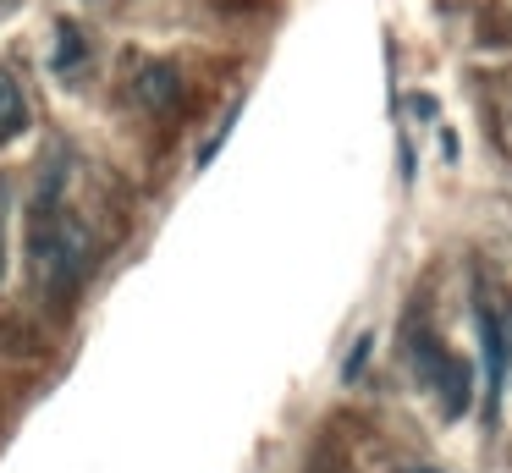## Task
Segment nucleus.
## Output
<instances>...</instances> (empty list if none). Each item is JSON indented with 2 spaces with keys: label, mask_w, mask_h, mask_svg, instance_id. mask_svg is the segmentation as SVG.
Segmentation results:
<instances>
[{
  "label": "nucleus",
  "mask_w": 512,
  "mask_h": 473,
  "mask_svg": "<svg viewBox=\"0 0 512 473\" xmlns=\"http://www.w3.org/2000/svg\"><path fill=\"white\" fill-rule=\"evenodd\" d=\"M94 264V237L72 209H56L34 231V281L50 292H72Z\"/></svg>",
  "instance_id": "f257e3e1"
},
{
  "label": "nucleus",
  "mask_w": 512,
  "mask_h": 473,
  "mask_svg": "<svg viewBox=\"0 0 512 473\" xmlns=\"http://www.w3.org/2000/svg\"><path fill=\"white\" fill-rule=\"evenodd\" d=\"M435 396H441L446 418H457L468 407V369L452 358V352H441V363H435Z\"/></svg>",
  "instance_id": "f03ea898"
},
{
  "label": "nucleus",
  "mask_w": 512,
  "mask_h": 473,
  "mask_svg": "<svg viewBox=\"0 0 512 473\" xmlns=\"http://www.w3.org/2000/svg\"><path fill=\"white\" fill-rule=\"evenodd\" d=\"M23 127H28V99L12 72H0V143H12Z\"/></svg>",
  "instance_id": "7ed1b4c3"
},
{
  "label": "nucleus",
  "mask_w": 512,
  "mask_h": 473,
  "mask_svg": "<svg viewBox=\"0 0 512 473\" xmlns=\"http://www.w3.org/2000/svg\"><path fill=\"white\" fill-rule=\"evenodd\" d=\"M138 94H144L149 105H166V99L177 94V72H171V66H149V72H144V88H138Z\"/></svg>",
  "instance_id": "20e7f679"
},
{
  "label": "nucleus",
  "mask_w": 512,
  "mask_h": 473,
  "mask_svg": "<svg viewBox=\"0 0 512 473\" xmlns=\"http://www.w3.org/2000/svg\"><path fill=\"white\" fill-rule=\"evenodd\" d=\"M0 281H6V226H0Z\"/></svg>",
  "instance_id": "39448f33"
},
{
  "label": "nucleus",
  "mask_w": 512,
  "mask_h": 473,
  "mask_svg": "<svg viewBox=\"0 0 512 473\" xmlns=\"http://www.w3.org/2000/svg\"><path fill=\"white\" fill-rule=\"evenodd\" d=\"M408 473H441V468H408Z\"/></svg>",
  "instance_id": "423d86ee"
}]
</instances>
